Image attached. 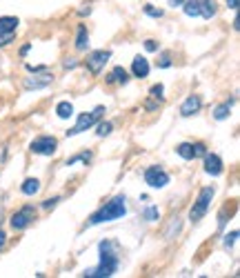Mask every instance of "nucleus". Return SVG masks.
Returning a JSON list of instances; mask_svg holds the SVG:
<instances>
[{
  "instance_id": "f257e3e1",
  "label": "nucleus",
  "mask_w": 240,
  "mask_h": 278,
  "mask_svg": "<svg viewBox=\"0 0 240 278\" xmlns=\"http://www.w3.org/2000/svg\"><path fill=\"white\" fill-rule=\"evenodd\" d=\"M98 254H100V262L91 269H85V278H109L118 271L120 258H118V243L116 240H100L98 245Z\"/></svg>"
},
{
  "instance_id": "f03ea898",
  "label": "nucleus",
  "mask_w": 240,
  "mask_h": 278,
  "mask_svg": "<svg viewBox=\"0 0 240 278\" xmlns=\"http://www.w3.org/2000/svg\"><path fill=\"white\" fill-rule=\"evenodd\" d=\"M122 216H127V198L122 196H114L109 203H105L98 212H94L87 220L89 227H96V225H103V223H111V220H118Z\"/></svg>"
},
{
  "instance_id": "7ed1b4c3",
  "label": "nucleus",
  "mask_w": 240,
  "mask_h": 278,
  "mask_svg": "<svg viewBox=\"0 0 240 278\" xmlns=\"http://www.w3.org/2000/svg\"><path fill=\"white\" fill-rule=\"evenodd\" d=\"M182 12H185L189 18L211 20L218 14V3L216 0H185V3H182Z\"/></svg>"
},
{
  "instance_id": "20e7f679",
  "label": "nucleus",
  "mask_w": 240,
  "mask_h": 278,
  "mask_svg": "<svg viewBox=\"0 0 240 278\" xmlns=\"http://www.w3.org/2000/svg\"><path fill=\"white\" fill-rule=\"evenodd\" d=\"M213 194H216V187H211V185L200 189V194H198L196 203H193L191 209H189V220H191V223H198V220L205 218L209 205H211V200H213Z\"/></svg>"
},
{
  "instance_id": "39448f33",
  "label": "nucleus",
  "mask_w": 240,
  "mask_h": 278,
  "mask_svg": "<svg viewBox=\"0 0 240 278\" xmlns=\"http://www.w3.org/2000/svg\"><path fill=\"white\" fill-rule=\"evenodd\" d=\"M103 114H105V107H103V105H98L94 111H85V114H80V116H78V122H76V125L67 131V138H69V136H78V133L87 131L89 127H94L96 122L100 120V116H103Z\"/></svg>"
},
{
  "instance_id": "423d86ee",
  "label": "nucleus",
  "mask_w": 240,
  "mask_h": 278,
  "mask_svg": "<svg viewBox=\"0 0 240 278\" xmlns=\"http://www.w3.org/2000/svg\"><path fill=\"white\" fill-rule=\"evenodd\" d=\"M36 220V209L34 205H25V207H20L16 214L12 216V220H9V225H12L14 231H23L27 229L29 225H32Z\"/></svg>"
},
{
  "instance_id": "0eeeda50",
  "label": "nucleus",
  "mask_w": 240,
  "mask_h": 278,
  "mask_svg": "<svg viewBox=\"0 0 240 278\" xmlns=\"http://www.w3.org/2000/svg\"><path fill=\"white\" fill-rule=\"evenodd\" d=\"M20 20L16 16H3L0 18V47H7L14 38H16Z\"/></svg>"
},
{
  "instance_id": "6e6552de",
  "label": "nucleus",
  "mask_w": 240,
  "mask_h": 278,
  "mask_svg": "<svg viewBox=\"0 0 240 278\" xmlns=\"http://www.w3.org/2000/svg\"><path fill=\"white\" fill-rule=\"evenodd\" d=\"M109 58H111V51L109 49H98V51H91V54L87 56L85 65H87V69H89V74L98 76L100 71L105 69V65L109 63Z\"/></svg>"
},
{
  "instance_id": "1a4fd4ad",
  "label": "nucleus",
  "mask_w": 240,
  "mask_h": 278,
  "mask_svg": "<svg viewBox=\"0 0 240 278\" xmlns=\"http://www.w3.org/2000/svg\"><path fill=\"white\" fill-rule=\"evenodd\" d=\"M56 149H58V141L54 136H40L29 145V152L36 156H54Z\"/></svg>"
},
{
  "instance_id": "9d476101",
  "label": "nucleus",
  "mask_w": 240,
  "mask_h": 278,
  "mask_svg": "<svg viewBox=\"0 0 240 278\" xmlns=\"http://www.w3.org/2000/svg\"><path fill=\"white\" fill-rule=\"evenodd\" d=\"M145 183L149 185L151 189H162L169 185V174L162 167H147L145 169Z\"/></svg>"
},
{
  "instance_id": "9b49d317",
  "label": "nucleus",
  "mask_w": 240,
  "mask_h": 278,
  "mask_svg": "<svg viewBox=\"0 0 240 278\" xmlns=\"http://www.w3.org/2000/svg\"><path fill=\"white\" fill-rule=\"evenodd\" d=\"M52 82H54V76L52 74H40V76L34 74V78H25L23 87L27 91H38V89H45V87H49Z\"/></svg>"
},
{
  "instance_id": "f8f14e48",
  "label": "nucleus",
  "mask_w": 240,
  "mask_h": 278,
  "mask_svg": "<svg viewBox=\"0 0 240 278\" xmlns=\"http://www.w3.org/2000/svg\"><path fill=\"white\" fill-rule=\"evenodd\" d=\"M205 172L209 174V176H220V174L224 172V165H222V158L218 156V154H205Z\"/></svg>"
},
{
  "instance_id": "ddd939ff",
  "label": "nucleus",
  "mask_w": 240,
  "mask_h": 278,
  "mask_svg": "<svg viewBox=\"0 0 240 278\" xmlns=\"http://www.w3.org/2000/svg\"><path fill=\"white\" fill-rule=\"evenodd\" d=\"M200 107H202V98L200 96H196V94H191V96H187L185 102L180 105V116H193V114H198L200 111Z\"/></svg>"
},
{
  "instance_id": "4468645a",
  "label": "nucleus",
  "mask_w": 240,
  "mask_h": 278,
  "mask_svg": "<svg viewBox=\"0 0 240 278\" xmlns=\"http://www.w3.org/2000/svg\"><path fill=\"white\" fill-rule=\"evenodd\" d=\"M105 82L107 85H127V82H129V71H127L125 67H114V69L105 76Z\"/></svg>"
},
{
  "instance_id": "2eb2a0df",
  "label": "nucleus",
  "mask_w": 240,
  "mask_h": 278,
  "mask_svg": "<svg viewBox=\"0 0 240 278\" xmlns=\"http://www.w3.org/2000/svg\"><path fill=\"white\" fill-rule=\"evenodd\" d=\"M149 60L145 58V56H136L134 60H131V74H134V78H147L149 76Z\"/></svg>"
},
{
  "instance_id": "dca6fc26",
  "label": "nucleus",
  "mask_w": 240,
  "mask_h": 278,
  "mask_svg": "<svg viewBox=\"0 0 240 278\" xmlns=\"http://www.w3.org/2000/svg\"><path fill=\"white\" fill-rule=\"evenodd\" d=\"M20 192H23L25 196H36V194L40 192V180L38 178H25L23 185H20Z\"/></svg>"
},
{
  "instance_id": "f3484780",
  "label": "nucleus",
  "mask_w": 240,
  "mask_h": 278,
  "mask_svg": "<svg viewBox=\"0 0 240 278\" xmlns=\"http://www.w3.org/2000/svg\"><path fill=\"white\" fill-rule=\"evenodd\" d=\"M87 47H89V32H87L85 25H78V32H76V49L87 51Z\"/></svg>"
},
{
  "instance_id": "a211bd4d",
  "label": "nucleus",
  "mask_w": 240,
  "mask_h": 278,
  "mask_svg": "<svg viewBox=\"0 0 240 278\" xmlns=\"http://www.w3.org/2000/svg\"><path fill=\"white\" fill-rule=\"evenodd\" d=\"M233 102H236V98L220 102V105H218L216 109H213V118H216V120H227L229 114H231V105H233Z\"/></svg>"
},
{
  "instance_id": "6ab92c4d",
  "label": "nucleus",
  "mask_w": 240,
  "mask_h": 278,
  "mask_svg": "<svg viewBox=\"0 0 240 278\" xmlns=\"http://www.w3.org/2000/svg\"><path fill=\"white\" fill-rule=\"evenodd\" d=\"M56 114H58L60 120H67V118L74 116V105H71L69 100H63L56 105Z\"/></svg>"
},
{
  "instance_id": "aec40b11",
  "label": "nucleus",
  "mask_w": 240,
  "mask_h": 278,
  "mask_svg": "<svg viewBox=\"0 0 240 278\" xmlns=\"http://www.w3.org/2000/svg\"><path fill=\"white\" fill-rule=\"evenodd\" d=\"M176 154L182 161H193V145L191 143H180V145L176 147Z\"/></svg>"
},
{
  "instance_id": "412c9836",
  "label": "nucleus",
  "mask_w": 240,
  "mask_h": 278,
  "mask_svg": "<svg viewBox=\"0 0 240 278\" xmlns=\"http://www.w3.org/2000/svg\"><path fill=\"white\" fill-rule=\"evenodd\" d=\"M142 218H145L147 223H156V220L160 218V209H158L156 205H149V207H145V212H142Z\"/></svg>"
},
{
  "instance_id": "4be33fe9",
  "label": "nucleus",
  "mask_w": 240,
  "mask_h": 278,
  "mask_svg": "<svg viewBox=\"0 0 240 278\" xmlns=\"http://www.w3.org/2000/svg\"><path fill=\"white\" fill-rule=\"evenodd\" d=\"M91 158H94V154L91 152H83V154H78V156H71L67 158V167H71V165H76V163H91Z\"/></svg>"
},
{
  "instance_id": "5701e85b",
  "label": "nucleus",
  "mask_w": 240,
  "mask_h": 278,
  "mask_svg": "<svg viewBox=\"0 0 240 278\" xmlns=\"http://www.w3.org/2000/svg\"><path fill=\"white\" fill-rule=\"evenodd\" d=\"M171 65H173V60H171V51H162L160 58H158V67H160V69H169Z\"/></svg>"
},
{
  "instance_id": "b1692460",
  "label": "nucleus",
  "mask_w": 240,
  "mask_h": 278,
  "mask_svg": "<svg viewBox=\"0 0 240 278\" xmlns=\"http://www.w3.org/2000/svg\"><path fill=\"white\" fill-rule=\"evenodd\" d=\"M142 12H145L149 18H162V16H165V12H162V9H158V7H154V5H145V7H142Z\"/></svg>"
},
{
  "instance_id": "393cba45",
  "label": "nucleus",
  "mask_w": 240,
  "mask_h": 278,
  "mask_svg": "<svg viewBox=\"0 0 240 278\" xmlns=\"http://www.w3.org/2000/svg\"><path fill=\"white\" fill-rule=\"evenodd\" d=\"M180 227H182L180 218H173V223L169 225V231H165V238H167V240H171V238H173V234H178V231H180Z\"/></svg>"
},
{
  "instance_id": "a878e982",
  "label": "nucleus",
  "mask_w": 240,
  "mask_h": 278,
  "mask_svg": "<svg viewBox=\"0 0 240 278\" xmlns=\"http://www.w3.org/2000/svg\"><path fill=\"white\" fill-rule=\"evenodd\" d=\"M111 129H114V125L107 120V122H100V125H98V131H96V133H98L100 138H105V136H109V133H111Z\"/></svg>"
},
{
  "instance_id": "bb28decb",
  "label": "nucleus",
  "mask_w": 240,
  "mask_h": 278,
  "mask_svg": "<svg viewBox=\"0 0 240 278\" xmlns=\"http://www.w3.org/2000/svg\"><path fill=\"white\" fill-rule=\"evenodd\" d=\"M193 145V158H202L207 154V145L205 143H191Z\"/></svg>"
},
{
  "instance_id": "cd10ccee",
  "label": "nucleus",
  "mask_w": 240,
  "mask_h": 278,
  "mask_svg": "<svg viewBox=\"0 0 240 278\" xmlns=\"http://www.w3.org/2000/svg\"><path fill=\"white\" fill-rule=\"evenodd\" d=\"M236 238H238V229H233L231 234H227V236H224V240H222L224 249H231V247H233V243H236Z\"/></svg>"
},
{
  "instance_id": "c85d7f7f",
  "label": "nucleus",
  "mask_w": 240,
  "mask_h": 278,
  "mask_svg": "<svg viewBox=\"0 0 240 278\" xmlns=\"http://www.w3.org/2000/svg\"><path fill=\"white\" fill-rule=\"evenodd\" d=\"M162 91H165V87L158 82V85H154V87L149 89V94H151V98H160V100H162Z\"/></svg>"
},
{
  "instance_id": "c756f323",
  "label": "nucleus",
  "mask_w": 240,
  "mask_h": 278,
  "mask_svg": "<svg viewBox=\"0 0 240 278\" xmlns=\"http://www.w3.org/2000/svg\"><path fill=\"white\" fill-rule=\"evenodd\" d=\"M60 203V196H54V198H47V200H43V209H54L56 205Z\"/></svg>"
},
{
  "instance_id": "7c9ffc66",
  "label": "nucleus",
  "mask_w": 240,
  "mask_h": 278,
  "mask_svg": "<svg viewBox=\"0 0 240 278\" xmlns=\"http://www.w3.org/2000/svg\"><path fill=\"white\" fill-rule=\"evenodd\" d=\"M25 69H27L29 74H40V71H47V67H45V65H38V67H34V65H25Z\"/></svg>"
},
{
  "instance_id": "2f4dec72",
  "label": "nucleus",
  "mask_w": 240,
  "mask_h": 278,
  "mask_svg": "<svg viewBox=\"0 0 240 278\" xmlns=\"http://www.w3.org/2000/svg\"><path fill=\"white\" fill-rule=\"evenodd\" d=\"M145 49L147 51H151V54H154V51H158V43H156V40H145Z\"/></svg>"
},
{
  "instance_id": "473e14b6",
  "label": "nucleus",
  "mask_w": 240,
  "mask_h": 278,
  "mask_svg": "<svg viewBox=\"0 0 240 278\" xmlns=\"http://www.w3.org/2000/svg\"><path fill=\"white\" fill-rule=\"evenodd\" d=\"M76 65H78V63H76L74 58H67V60H65V63H63V67H65V69H74Z\"/></svg>"
},
{
  "instance_id": "72a5a7b5",
  "label": "nucleus",
  "mask_w": 240,
  "mask_h": 278,
  "mask_svg": "<svg viewBox=\"0 0 240 278\" xmlns=\"http://www.w3.org/2000/svg\"><path fill=\"white\" fill-rule=\"evenodd\" d=\"M5 243H7V234H5L3 229H0V251H3V247H5Z\"/></svg>"
},
{
  "instance_id": "f704fd0d",
  "label": "nucleus",
  "mask_w": 240,
  "mask_h": 278,
  "mask_svg": "<svg viewBox=\"0 0 240 278\" xmlns=\"http://www.w3.org/2000/svg\"><path fill=\"white\" fill-rule=\"evenodd\" d=\"M167 3H169V7H182L185 0H167Z\"/></svg>"
},
{
  "instance_id": "c9c22d12",
  "label": "nucleus",
  "mask_w": 240,
  "mask_h": 278,
  "mask_svg": "<svg viewBox=\"0 0 240 278\" xmlns=\"http://www.w3.org/2000/svg\"><path fill=\"white\" fill-rule=\"evenodd\" d=\"M238 3H240V0H227V7L229 9H238Z\"/></svg>"
},
{
  "instance_id": "e433bc0d",
  "label": "nucleus",
  "mask_w": 240,
  "mask_h": 278,
  "mask_svg": "<svg viewBox=\"0 0 240 278\" xmlns=\"http://www.w3.org/2000/svg\"><path fill=\"white\" fill-rule=\"evenodd\" d=\"M29 49H32V45H25V47L20 49V56H27V54H29Z\"/></svg>"
},
{
  "instance_id": "4c0bfd02",
  "label": "nucleus",
  "mask_w": 240,
  "mask_h": 278,
  "mask_svg": "<svg viewBox=\"0 0 240 278\" xmlns=\"http://www.w3.org/2000/svg\"><path fill=\"white\" fill-rule=\"evenodd\" d=\"M89 14H91L89 7H87V9H80V16H89Z\"/></svg>"
}]
</instances>
